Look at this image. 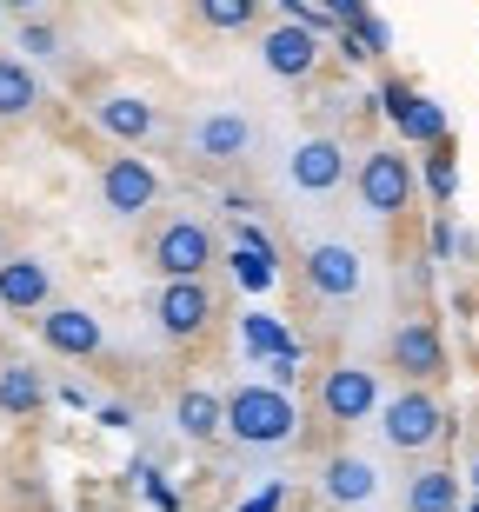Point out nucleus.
<instances>
[{"instance_id":"38","label":"nucleus","mask_w":479,"mask_h":512,"mask_svg":"<svg viewBox=\"0 0 479 512\" xmlns=\"http://www.w3.org/2000/svg\"><path fill=\"white\" fill-rule=\"evenodd\" d=\"M473 426H479V406H473Z\"/></svg>"},{"instance_id":"7","label":"nucleus","mask_w":479,"mask_h":512,"mask_svg":"<svg viewBox=\"0 0 479 512\" xmlns=\"http://www.w3.org/2000/svg\"><path fill=\"white\" fill-rule=\"evenodd\" d=\"M100 200H107L114 220H140V213H154V200H160L154 160H140V153H114V160L100 167Z\"/></svg>"},{"instance_id":"25","label":"nucleus","mask_w":479,"mask_h":512,"mask_svg":"<svg viewBox=\"0 0 479 512\" xmlns=\"http://www.w3.org/2000/svg\"><path fill=\"white\" fill-rule=\"evenodd\" d=\"M200 20H207L213 34H247L253 20H260V0H193Z\"/></svg>"},{"instance_id":"2","label":"nucleus","mask_w":479,"mask_h":512,"mask_svg":"<svg viewBox=\"0 0 479 512\" xmlns=\"http://www.w3.org/2000/svg\"><path fill=\"white\" fill-rule=\"evenodd\" d=\"M380 433L393 453H433L446 433H453V419H446V399L433 386H406L380 406Z\"/></svg>"},{"instance_id":"16","label":"nucleus","mask_w":479,"mask_h":512,"mask_svg":"<svg viewBox=\"0 0 479 512\" xmlns=\"http://www.w3.org/2000/svg\"><path fill=\"white\" fill-rule=\"evenodd\" d=\"M47 300H54V273H47V260H34V253H7V260H0V306H7V313H40Z\"/></svg>"},{"instance_id":"12","label":"nucleus","mask_w":479,"mask_h":512,"mask_svg":"<svg viewBox=\"0 0 479 512\" xmlns=\"http://www.w3.org/2000/svg\"><path fill=\"white\" fill-rule=\"evenodd\" d=\"M320 47H326V40L313 34V27L280 20V27H267V34H260V67H267L273 80H307L313 67H320Z\"/></svg>"},{"instance_id":"27","label":"nucleus","mask_w":479,"mask_h":512,"mask_svg":"<svg viewBox=\"0 0 479 512\" xmlns=\"http://www.w3.org/2000/svg\"><path fill=\"white\" fill-rule=\"evenodd\" d=\"M20 47H27V54H60V34L40 27V20H27V27H20Z\"/></svg>"},{"instance_id":"4","label":"nucleus","mask_w":479,"mask_h":512,"mask_svg":"<svg viewBox=\"0 0 479 512\" xmlns=\"http://www.w3.org/2000/svg\"><path fill=\"white\" fill-rule=\"evenodd\" d=\"M300 266H307V293L326 306H346L366 293V253L346 247V240H313Z\"/></svg>"},{"instance_id":"35","label":"nucleus","mask_w":479,"mask_h":512,"mask_svg":"<svg viewBox=\"0 0 479 512\" xmlns=\"http://www.w3.org/2000/svg\"><path fill=\"white\" fill-rule=\"evenodd\" d=\"M0 7H14V14H34L40 0H0Z\"/></svg>"},{"instance_id":"1","label":"nucleus","mask_w":479,"mask_h":512,"mask_svg":"<svg viewBox=\"0 0 479 512\" xmlns=\"http://www.w3.org/2000/svg\"><path fill=\"white\" fill-rule=\"evenodd\" d=\"M227 439L233 446H253V453H273V446H293L300 439V406L287 399V386L247 380L227 393Z\"/></svg>"},{"instance_id":"10","label":"nucleus","mask_w":479,"mask_h":512,"mask_svg":"<svg viewBox=\"0 0 479 512\" xmlns=\"http://www.w3.org/2000/svg\"><path fill=\"white\" fill-rule=\"evenodd\" d=\"M213 293H207V280H160V293H154V320H160V333L167 340H200L213 326Z\"/></svg>"},{"instance_id":"32","label":"nucleus","mask_w":479,"mask_h":512,"mask_svg":"<svg viewBox=\"0 0 479 512\" xmlns=\"http://www.w3.org/2000/svg\"><path fill=\"white\" fill-rule=\"evenodd\" d=\"M320 7H326V14H333V20H340V27H353V20H360V14H373L366 0H320Z\"/></svg>"},{"instance_id":"6","label":"nucleus","mask_w":479,"mask_h":512,"mask_svg":"<svg viewBox=\"0 0 479 512\" xmlns=\"http://www.w3.org/2000/svg\"><path fill=\"white\" fill-rule=\"evenodd\" d=\"M380 114L393 120L400 140H413V147H440V140H453L446 107L433 94H420V87H406V80H380Z\"/></svg>"},{"instance_id":"11","label":"nucleus","mask_w":479,"mask_h":512,"mask_svg":"<svg viewBox=\"0 0 479 512\" xmlns=\"http://www.w3.org/2000/svg\"><path fill=\"white\" fill-rule=\"evenodd\" d=\"M287 180L307 200H333V193L346 187V147L333 140V133H313V140H300L287 160Z\"/></svg>"},{"instance_id":"9","label":"nucleus","mask_w":479,"mask_h":512,"mask_svg":"<svg viewBox=\"0 0 479 512\" xmlns=\"http://www.w3.org/2000/svg\"><path fill=\"white\" fill-rule=\"evenodd\" d=\"M320 413L333 426H360V419L380 413V373L373 366H333L320 373Z\"/></svg>"},{"instance_id":"31","label":"nucleus","mask_w":479,"mask_h":512,"mask_svg":"<svg viewBox=\"0 0 479 512\" xmlns=\"http://www.w3.org/2000/svg\"><path fill=\"white\" fill-rule=\"evenodd\" d=\"M233 247H260V253H280V247H273V233H267V227H253V220H240V227H233Z\"/></svg>"},{"instance_id":"19","label":"nucleus","mask_w":479,"mask_h":512,"mask_svg":"<svg viewBox=\"0 0 479 512\" xmlns=\"http://www.w3.org/2000/svg\"><path fill=\"white\" fill-rule=\"evenodd\" d=\"M40 114V80H34V67L27 60H14V54H0V120L14 127V120H34Z\"/></svg>"},{"instance_id":"8","label":"nucleus","mask_w":479,"mask_h":512,"mask_svg":"<svg viewBox=\"0 0 479 512\" xmlns=\"http://www.w3.org/2000/svg\"><path fill=\"white\" fill-rule=\"evenodd\" d=\"M147 253H154L160 280H200V273L213 266V233L180 213V220H167V227L154 233V247H147Z\"/></svg>"},{"instance_id":"23","label":"nucleus","mask_w":479,"mask_h":512,"mask_svg":"<svg viewBox=\"0 0 479 512\" xmlns=\"http://www.w3.org/2000/svg\"><path fill=\"white\" fill-rule=\"evenodd\" d=\"M240 333H247V346L260 353V360H300V340H293L280 320H267V313H247Z\"/></svg>"},{"instance_id":"36","label":"nucleus","mask_w":479,"mask_h":512,"mask_svg":"<svg viewBox=\"0 0 479 512\" xmlns=\"http://www.w3.org/2000/svg\"><path fill=\"white\" fill-rule=\"evenodd\" d=\"M460 512H479V499H460Z\"/></svg>"},{"instance_id":"22","label":"nucleus","mask_w":479,"mask_h":512,"mask_svg":"<svg viewBox=\"0 0 479 512\" xmlns=\"http://www.w3.org/2000/svg\"><path fill=\"white\" fill-rule=\"evenodd\" d=\"M420 180H426V193H433V207H453V200H460V160H453V140L426 147Z\"/></svg>"},{"instance_id":"34","label":"nucleus","mask_w":479,"mask_h":512,"mask_svg":"<svg viewBox=\"0 0 479 512\" xmlns=\"http://www.w3.org/2000/svg\"><path fill=\"white\" fill-rule=\"evenodd\" d=\"M100 426H114V433H120V426H134V406H100Z\"/></svg>"},{"instance_id":"26","label":"nucleus","mask_w":479,"mask_h":512,"mask_svg":"<svg viewBox=\"0 0 479 512\" xmlns=\"http://www.w3.org/2000/svg\"><path fill=\"white\" fill-rule=\"evenodd\" d=\"M140 493H147V506H154V512H180V486H167V479L147 473V466H140Z\"/></svg>"},{"instance_id":"33","label":"nucleus","mask_w":479,"mask_h":512,"mask_svg":"<svg viewBox=\"0 0 479 512\" xmlns=\"http://www.w3.org/2000/svg\"><path fill=\"white\" fill-rule=\"evenodd\" d=\"M453 247H460V233H453V220L440 213V220H433V253H453Z\"/></svg>"},{"instance_id":"15","label":"nucleus","mask_w":479,"mask_h":512,"mask_svg":"<svg viewBox=\"0 0 479 512\" xmlns=\"http://www.w3.org/2000/svg\"><path fill=\"white\" fill-rule=\"evenodd\" d=\"M40 340L54 346L60 360H94L107 346V333H100V320L87 306H40Z\"/></svg>"},{"instance_id":"13","label":"nucleus","mask_w":479,"mask_h":512,"mask_svg":"<svg viewBox=\"0 0 479 512\" xmlns=\"http://www.w3.org/2000/svg\"><path fill=\"white\" fill-rule=\"evenodd\" d=\"M320 499L326 506H373L380 499V466L366 453H326L320 459Z\"/></svg>"},{"instance_id":"30","label":"nucleus","mask_w":479,"mask_h":512,"mask_svg":"<svg viewBox=\"0 0 479 512\" xmlns=\"http://www.w3.org/2000/svg\"><path fill=\"white\" fill-rule=\"evenodd\" d=\"M333 47H340V60H353V67H360V60H373V47H366L353 27H333Z\"/></svg>"},{"instance_id":"14","label":"nucleus","mask_w":479,"mask_h":512,"mask_svg":"<svg viewBox=\"0 0 479 512\" xmlns=\"http://www.w3.org/2000/svg\"><path fill=\"white\" fill-rule=\"evenodd\" d=\"M247 147H253V120L240 114V107H207V114L193 120V160L233 167Z\"/></svg>"},{"instance_id":"28","label":"nucleus","mask_w":479,"mask_h":512,"mask_svg":"<svg viewBox=\"0 0 479 512\" xmlns=\"http://www.w3.org/2000/svg\"><path fill=\"white\" fill-rule=\"evenodd\" d=\"M353 34H360L373 54H386V47H393V34H386V20H380V14H360V20H353Z\"/></svg>"},{"instance_id":"37","label":"nucleus","mask_w":479,"mask_h":512,"mask_svg":"<svg viewBox=\"0 0 479 512\" xmlns=\"http://www.w3.org/2000/svg\"><path fill=\"white\" fill-rule=\"evenodd\" d=\"M473 493H479V459H473Z\"/></svg>"},{"instance_id":"18","label":"nucleus","mask_w":479,"mask_h":512,"mask_svg":"<svg viewBox=\"0 0 479 512\" xmlns=\"http://www.w3.org/2000/svg\"><path fill=\"white\" fill-rule=\"evenodd\" d=\"M173 426H180L193 446H207V439L227 433V399L207 393V386H187V393H180V406H173Z\"/></svg>"},{"instance_id":"5","label":"nucleus","mask_w":479,"mask_h":512,"mask_svg":"<svg viewBox=\"0 0 479 512\" xmlns=\"http://www.w3.org/2000/svg\"><path fill=\"white\" fill-rule=\"evenodd\" d=\"M386 360H393V373H400L406 386H440L446 380V333L440 320H400L393 326V340H386Z\"/></svg>"},{"instance_id":"21","label":"nucleus","mask_w":479,"mask_h":512,"mask_svg":"<svg viewBox=\"0 0 479 512\" xmlns=\"http://www.w3.org/2000/svg\"><path fill=\"white\" fill-rule=\"evenodd\" d=\"M406 512H460V479L446 473V466L413 473V486H406Z\"/></svg>"},{"instance_id":"3","label":"nucleus","mask_w":479,"mask_h":512,"mask_svg":"<svg viewBox=\"0 0 479 512\" xmlns=\"http://www.w3.org/2000/svg\"><path fill=\"white\" fill-rule=\"evenodd\" d=\"M353 193H360V207L373 213V220H400L406 207H413V160H406L400 147H373L353 167Z\"/></svg>"},{"instance_id":"17","label":"nucleus","mask_w":479,"mask_h":512,"mask_svg":"<svg viewBox=\"0 0 479 512\" xmlns=\"http://www.w3.org/2000/svg\"><path fill=\"white\" fill-rule=\"evenodd\" d=\"M94 127L107 133V140H120V147H140V140L160 127V114H154V100H140V94H107L94 107Z\"/></svg>"},{"instance_id":"29","label":"nucleus","mask_w":479,"mask_h":512,"mask_svg":"<svg viewBox=\"0 0 479 512\" xmlns=\"http://www.w3.org/2000/svg\"><path fill=\"white\" fill-rule=\"evenodd\" d=\"M240 512H287V486H280V479H267V486H260V493H253Z\"/></svg>"},{"instance_id":"24","label":"nucleus","mask_w":479,"mask_h":512,"mask_svg":"<svg viewBox=\"0 0 479 512\" xmlns=\"http://www.w3.org/2000/svg\"><path fill=\"white\" fill-rule=\"evenodd\" d=\"M233 280L247 286V293H273V273H280V253H260V247H233L227 253Z\"/></svg>"},{"instance_id":"20","label":"nucleus","mask_w":479,"mask_h":512,"mask_svg":"<svg viewBox=\"0 0 479 512\" xmlns=\"http://www.w3.org/2000/svg\"><path fill=\"white\" fill-rule=\"evenodd\" d=\"M47 406V380H40L34 366H0V413L7 419H34Z\"/></svg>"}]
</instances>
